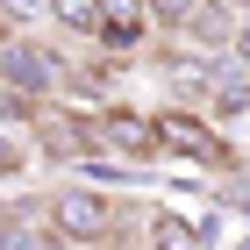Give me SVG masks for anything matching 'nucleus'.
<instances>
[{
    "instance_id": "1",
    "label": "nucleus",
    "mask_w": 250,
    "mask_h": 250,
    "mask_svg": "<svg viewBox=\"0 0 250 250\" xmlns=\"http://www.w3.org/2000/svg\"><path fill=\"white\" fill-rule=\"evenodd\" d=\"M0 86L15 100H43L64 86V58L50 50V43H29V36H7L0 43Z\"/></svg>"
},
{
    "instance_id": "2",
    "label": "nucleus",
    "mask_w": 250,
    "mask_h": 250,
    "mask_svg": "<svg viewBox=\"0 0 250 250\" xmlns=\"http://www.w3.org/2000/svg\"><path fill=\"white\" fill-rule=\"evenodd\" d=\"M122 222V200H107L100 186H58L50 193V229L72 236V243H100V236H115Z\"/></svg>"
},
{
    "instance_id": "3",
    "label": "nucleus",
    "mask_w": 250,
    "mask_h": 250,
    "mask_svg": "<svg viewBox=\"0 0 250 250\" xmlns=\"http://www.w3.org/2000/svg\"><path fill=\"white\" fill-rule=\"evenodd\" d=\"M157 7L150 0H100V50H115V58H129V50H143V36H150Z\"/></svg>"
},
{
    "instance_id": "4",
    "label": "nucleus",
    "mask_w": 250,
    "mask_h": 250,
    "mask_svg": "<svg viewBox=\"0 0 250 250\" xmlns=\"http://www.w3.org/2000/svg\"><path fill=\"white\" fill-rule=\"evenodd\" d=\"M93 150H107V157H136V165H143V157L157 150V122H143V115H129V107H115V115H100L93 122Z\"/></svg>"
},
{
    "instance_id": "5",
    "label": "nucleus",
    "mask_w": 250,
    "mask_h": 250,
    "mask_svg": "<svg viewBox=\"0 0 250 250\" xmlns=\"http://www.w3.org/2000/svg\"><path fill=\"white\" fill-rule=\"evenodd\" d=\"M157 150L193 157V165H214V157H222V143H214L208 122H193V115H157Z\"/></svg>"
},
{
    "instance_id": "6",
    "label": "nucleus",
    "mask_w": 250,
    "mask_h": 250,
    "mask_svg": "<svg viewBox=\"0 0 250 250\" xmlns=\"http://www.w3.org/2000/svg\"><path fill=\"white\" fill-rule=\"evenodd\" d=\"M50 21L64 36H100V0H50Z\"/></svg>"
},
{
    "instance_id": "7",
    "label": "nucleus",
    "mask_w": 250,
    "mask_h": 250,
    "mask_svg": "<svg viewBox=\"0 0 250 250\" xmlns=\"http://www.w3.org/2000/svg\"><path fill=\"white\" fill-rule=\"evenodd\" d=\"M165 86L200 93V86H214V64H208V58H193V50H179V58H165Z\"/></svg>"
},
{
    "instance_id": "8",
    "label": "nucleus",
    "mask_w": 250,
    "mask_h": 250,
    "mask_svg": "<svg viewBox=\"0 0 250 250\" xmlns=\"http://www.w3.org/2000/svg\"><path fill=\"white\" fill-rule=\"evenodd\" d=\"M150 243H157V250H200L208 236H200V222H179V214H157V222H150Z\"/></svg>"
},
{
    "instance_id": "9",
    "label": "nucleus",
    "mask_w": 250,
    "mask_h": 250,
    "mask_svg": "<svg viewBox=\"0 0 250 250\" xmlns=\"http://www.w3.org/2000/svg\"><path fill=\"white\" fill-rule=\"evenodd\" d=\"M208 100H214V115H243V107H250V79L243 72H214Z\"/></svg>"
},
{
    "instance_id": "10",
    "label": "nucleus",
    "mask_w": 250,
    "mask_h": 250,
    "mask_svg": "<svg viewBox=\"0 0 250 250\" xmlns=\"http://www.w3.org/2000/svg\"><path fill=\"white\" fill-rule=\"evenodd\" d=\"M0 250H43V229H29V222H7V229H0Z\"/></svg>"
},
{
    "instance_id": "11",
    "label": "nucleus",
    "mask_w": 250,
    "mask_h": 250,
    "mask_svg": "<svg viewBox=\"0 0 250 250\" xmlns=\"http://www.w3.org/2000/svg\"><path fill=\"white\" fill-rule=\"evenodd\" d=\"M0 7H7L15 21H21V15H50V0H0Z\"/></svg>"
},
{
    "instance_id": "12",
    "label": "nucleus",
    "mask_w": 250,
    "mask_h": 250,
    "mask_svg": "<svg viewBox=\"0 0 250 250\" xmlns=\"http://www.w3.org/2000/svg\"><path fill=\"white\" fill-rule=\"evenodd\" d=\"M150 7H157V15H172V21H186L193 7H200V0H150Z\"/></svg>"
},
{
    "instance_id": "13",
    "label": "nucleus",
    "mask_w": 250,
    "mask_h": 250,
    "mask_svg": "<svg viewBox=\"0 0 250 250\" xmlns=\"http://www.w3.org/2000/svg\"><path fill=\"white\" fill-rule=\"evenodd\" d=\"M15 165H21V143H15V136H0V172H15Z\"/></svg>"
},
{
    "instance_id": "14",
    "label": "nucleus",
    "mask_w": 250,
    "mask_h": 250,
    "mask_svg": "<svg viewBox=\"0 0 250 250\" xmlns=\"http://www.w3.org/2000/svg\"><path fill=\"white\" fill-rule=\"evenodd\" d=\"M236 58H243V64H250V29H236Z\"/></svg>"
}]
</instances>
